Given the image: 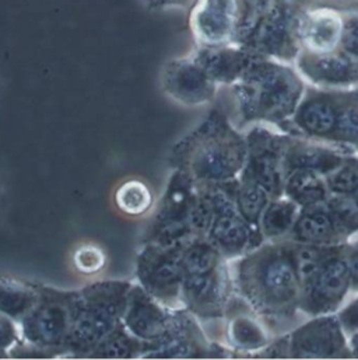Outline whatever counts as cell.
Wrapping results in <instances>:
<instances>
[{"instance_id": "obj_39", "label": "cell", "mask_w": 358, "mask_h": 360, "mask_svg": "<svg viewBox=\"0 0 358 360\" xmlns=\"http://www.w3.org/2000/svg\"><path fill=\"white\" fill-rule=\"evenodd\" d=\"M353 344H354V347H353V349H354V352H356V355L358 356V331L357 333H354V338H353Z\"/></svg>"}, {"instance_id": "obj_28", "label": "cell", "mask_w": 358, "mask_h": 360, "mask_svg": "<svg viewBox=\"0 0 358 360\" xmlns=\"http://www.w3.org/2000/svg\"><path fill=\"white\" fill-rule=\"evenodd\" d=\"M342 163L343 160L338 155L315 146H297L289 156V165L293 172L307 170L317 174H331Z\"/></svg>"}, {"instance_id": "obj_15", "label": "cell", "mask_w": 358, "mask_h": 360, "mask_svg": "<svg viewBox=\"0 0 358 360\" xmlns=\"http://www.w3.org/2000/svg\"><path fill=\"white\" fill-rule=\"evenodd\" d=\"M297 70L304 80L324 90H349L358 83V60L345 52L310 53L300 51Z\"/></svg>"}, {"instance_id": "obj_38", "label": "cell", "mask_w": 358, "mask_h": 360, "mask_svg": "<svg viewBox=\"0 0 358 360\" xmlns=\"http://www.w3.org/2000/svg\"><path fill=\"white\" fill-rule=\"evenodd\" d=\"M347 265L352 276V283L354 286H358V248H356L349 257H347Z\"/></svg>"}, {"instance_id": "obj_21", "label": "cell", "mask_w": 358, "mask_h": 360, "mask_svg": "<svg viewBox=\"0 0 358 360\" xmlns=\"http://www.w3.org/2000/svg\"><path fill=\"white\" fill-rule=\"evenodd\" d=\"M293 229L300 243L314 245L325 244L339 234L335 219L325 202L307 206Z\"/></svg>"}, {"instance_id": "obj_22", "label": "cell", "mask_w": 358, "mask_h": 360, "mask_svg": "<svg viewBox=\"0 0 358 360\" xmlns=\"http://www.w3.org/2000/svg\"><path fill=\"white\" fill-rule=\"evenodd\" d=\"M39 296L38 283L0 275V313L20 321L35 306Z\"/></svg>"}, {"instance_id": "obj_37", "label": "cell", "mask_w": 358, "mask_h": 360, "mask_svg": "<svg viewBox=\"0 0 358 360\" xmlns=\"http://www.w3.org/2000/svg\"><path fill=\"white\" fill-rule=\"evenodd\" d=\"M340 324L342 327L349 333H357L358 331V299L353 302L350 306L346 307V310L340 316Z\"/></svg>"}, {"instance_id": "obj_30", "label": "cell", "mask_w": 358, "mask_h": 360, "mask_svg": "<svg viewBox=\"0 0 358 360\" xmlns=\"http://www.w3.org/2000/svg\"><path fill=\"white\" fill-rule=\"evenodd\" d=\"M235 198L241 213L252 224L259 220L269 205V192L255 181L239 177L235 182Z\"/></svg>"}, {"instance_id": "obj_7", "label": "cell", "mask_w": 358, "mask_h": 360, "mask_svg": "<svg viewBox=\"0 0 358 360\" xmlns=\"http://www.w3.org/2000/svg\"><path fill=\"white\" fill-rule=\"evenodd\" d=\"M203 202L200 185L180 170H171L142 243L186 244L201 238Z\"/></svg>"}, {"instance_id": "obj_14", "label": "cell", "mask_w": 358, "mask_h": 360, "mask_svg": "<svg viewBox=\"0 0 358 360\" xmlns=\"http://www.w3.org/2000/svg\"><path fill=\"white\" fill-rule=\"evenodd\" d=\"M343 25V10L328 4L303 7L297 22V35L301 51L310 53H329L339 51Z\"/></svg>"}, {"instance_id": "obj_9", "label": "cell", "mask_w": 358, "mask_h": 360, "mask_svg": "<svg viewBox=\"0 0 358 360\" xmlns=\"http://www.w3.org/2000/svg\"><path fill=\"white\" fill-rule=\"evenodd\" d=\"M235 182L200 185L203 202L201 238L225 258L245 252L252 241V223L241 213L235 198Z\"/></svg>"}, {"instance_id": "obj_16", "label": "cell", "mask_w": 358, "mask_h": 360, "mask_svg": "<svg viewBox=\"0 0 358 360\" xmlns=\"http://www.w3.org/2000/svg\"><path fill=\"white\" fill-rule=\"evenodd\" d=\"M171 316L173 309L164 306L133 281L124 316V326L129 334L149 347L166 334Z\"/></svg>"}, {"instance_id": "obj_6", "label": "cell", "mask_w": 358, "mask_h": 360, "mask_svg": "<svg viewBox=\"0 0 358 360\" xmlns=\"http://www.w3.org/2000/svg\"><path fill=\"white\" fill-rule=\"evenodd\" d=\"M300 10L296 0H260L244 6L235 44L253 58L296 60L301 51L297 35Z\"/></svg>"}, {"instance_id": "obj_18", "label": "cell", "mask_w": 358, "mask_h": 360, "mask_svg": "<svg viewBox=\"0 0 358 360\" xmlns=\"http://www.w3.org/2000/svg\"><path fill=\"white\" fill-rule=\"evenodd\" d=\"M189 53L218 87L235 84L255 59L245 48L235 42L216 46L194 44Z\"/></svg>"}, {"instance_id": "obj_1", "label": "cell", "mask_w": 358, "mask_h": 360, "mask_svg": "<svg viewBox=\"0 0 358 360\" xmlns=\"http://www.w3.org/2000/svg\"><path fill=\"white\" fill-rule=\"evenodd\" d=\"M246 158V141L214 108L173 146L168 166L200 185H221L239 179Z\"/></svg>"}, {"instance_id": "obj_17", "label": "cell", "mask_w": 358, "mask_h": 360, "mask_svg": "<svg viewBox=\"0 0 358 360\" xmlns=\"http://www.w3.org/2000/svg\"><path fill=\"white\" fill-rule=\"evenodd\" d=\"M352 285L347 261L328 258L305 285V306L311 313L322 314L335 309Z\"/></svg>"}, {"instance_id": "obj_19", "label": "cell", "mask_w": 358, "mask_h": 360, "mask_svg": "<svg viewBox=\"0 0 358 360\" xmlns=\"http://www.w3.org/2000/svg\"><path fill=\"white\" fill-rule=\"evenodd\" d=\"M346 348L343 327L339 320L324 317L298 330L291 340V355L303 359L339 356Z\"/></svg>"}, {"instance_id": "obj_12", "label": "cell", "mask_w": 358, "mask_h": 360, "mask_svg": "<svg viewBox=\"0 0 358 360\" xmlns=\"http://www.w3.org/2000/svg\"><path fill=\"white\" fill-rule=\"evenodd\" d=\"M160 83L163 93L171 101L186 108H199L210 104L218 90V84L190 53L166 62Z\"/></svg>"}, {"instance_id": "obj_5", "label": "cell", "mask_w": 358, "mask_h": 360, "mask_svg": "<svg viewBox=\"0 0 358 360\" xmlns=\"http://www.w3.org/2000/svg\"><path fill=\"white\" fill-rule=\"evenodd\" d=\"M231 275L227 258L204 238L185 244L182 254V306L199 320L225 314L230 304Z\"/></svg>"}, {"instance_id": "obj_2", "label": "cell", "mask_w": 358, "mask_h": 360, "mask_svg": "<svg viewBox=\"0 0 358 360\" xmlns=\"http://www.w3.org/2000/svg\"><path fill=\"white\" fill-rule=\"evenodd\" d=\"M248 121H281L294 115L304 97V79L286 62L255 58L231 86Z\"/></svg>"}, {"instance_id": "obj_31", "label": "cell", "mask_w": 358, "mask_h": 360, "mask_svg": "<svg viewBox=\"0 0 358 360\" xmlns=\"http://www.w3.org/2000/svg\"><path fill=\"white\" fill-rule=\"evenodd\" d=\"M73 266L81 275H97L107 266V254L100 245L84 243L73 252Z\"/></svg>"}, {"instance_id": "obj_40", "label": "cell", "mask_w": 358, "mask_h": 360, "mask_svg": "<svg viewBox=\"0 0 358 360\" xmlns=\"http://www.w3.org/2000/svg\"><path fill=\"white\" fill-rule=\"evenodd\" d=\"M258 1H260V0H242V4L244 6H251V4H255Z\"/></svg>"}, {"instance_id": "obj_10", "label": "cell", "mask_w": 358, "mask_h": 360, "mask_svg": "<svg viewBox=\"0 0 358 360\" xmlns=\"http://www.w3.org/2000/svg\"><path fill=\"white\" fill-rule=\"evenodd\" d=\"M185 244L142 243L135 262V282L168 309H182V254Z\"/></svg>"}, {"instance_id": "obj_27", "label": "cell", "mask_w": 358, "mask_h": 360, "mask_svg": "<svg viewBox=\"0 0 358 360\" xmlns=\"http://www.w3.org/2000/svg\"><path fill=\"white\" fill-rule=\"evenodd\" d=\"M286 189L290 199L307 207L326 200L328 185L318 177L317 173L294 170L287 180Z\"/></svg>"}, {"instance_id": "obj_24", "label": "cell", "mask_w": 358, "mask_h": 360, "mask_svg": "<svg viewBox=\"0 0 358 360\" xmlns=\"http://www.w3.org/2000/svg\"><path fill=\"white\" fill-rule=\"evenodd\" d=\"M338 117L332 139L358 150V90H336Z\"/></svg>"}, {"instance_id": "obj_20", "label": "cell", "mask_w": 358, "mask_h": 360, "mask_svg": "<svg viewBox=\"0 0 358 360\" xmlns=\"http://www.w3.org/2000/svg\"><path fill=\"white\" fill-rule=\"evenodd\" d=\"M336 117V90H324L303 97L294 112V122L307 135L332 139Z\"/></svg>"}, {"instance_id": "obj_26", "label": "cell", "mask_w": 358, "mask_h": 360, "mask_svg": "<svg viewBox=\"0 0 358 360\" xmlns=\"http://www.w3.org/2000/svg\"><path fill=\"white\" fill-rule=\"evenodd\" d=\"M146 349L147 345L129 334L122 324L93 351L88 359H143Z\"/></svg>"}, {"instance_id": "obj_35", "label": "cell", "mask_w": 358, "mask_h": 360, "mask_svg": "<svg viewBox=\"0 0 358 360\" xmlns=\"http://www.w3.org/2000/svg\"><path fill=\"white\" fill-rule=\"evenodd\" d=\"M20 342L18 323L0 313V359H10L11 351Z\"/></svg>"}, {"instance_id": "obj_29", "label": "cell", "mask_w": 358, "mask_h": 360, "mask_svg": "<svg viewBox=\"0 0 358 360\" xmlns=\"http://www.w3.org/2000/svg\"><path fill=\"white\" fill-rule=\"evenodd\" d=\"M298 203L293 199H281L269 202L259 224L262 233L267 237H279L291 230L298 219Z\"/></svg>"}, {"instance_id": "obj_11", "label": "cell", "mask_w": 358, "mask_h": 360, "mask_svg": "<svg viewBox=\"0 0 358 360\" xmlns=\"http://www.w3.org/2000/svg\"><path fill=\"white\" fill-rule=\"evenodd\" d=\"M187 27L196 45L234 44L242 21V0H193Z\"/></svg>"}, {"instance_id": "obj_3", "label": "cell", "mask_w": 358, "mask_h": 360, "mask_svg": "<svg viewBox=\"0 0 358 360\" xmlns=\"http://www.w3.org/2000/svg\"><path fill=\"white\" fill-rule=\"evenodd\" d=\"M133 281L102 279L79 289L65 358H86L122 324Z\"/></svg>"}, {"instance_id": "obj_23", "label": "cell", "mask_w": 358, "mask_h": 360, "mask_svg": "<svg viewBox=\"0 0 358 360\" xmlns=\"http://www.w3.org/2000/svg\"><path fill=\"white\" fill-rule=\"evenodd\" d=\"M117 209L129 217H142L154 207V193L143 180L129 179L121 182L114 192Z\"/></svg>"}, {"instance_id": "obj_4", "label": "cell", "mask_w": 358, "mask_h": 360, "mask_svg": "<svg viewBox=\"0 0 358 360\" xmlns=\"http://www.w3.org/2000/svg\"><path fill=\"white\" fill-rule=\"evenodd\" d=\"M32 310L18 321L20 342L10 358H65L73 328L79 289L38 283Z\"/></svg>"}, {"instance_id": "obj_8", "label": "cell", "mask_w": 358, "mask_h": 360, "mask_svg": "<svg viewBox=\"0 0 358 360\" xmlns=\"http://www.w3.org/2000/svg\"><path fill=\"white\" fill-rule=\"evenodd\" d=\"M237 283L245 297L260 309H284L296 303L303 289L291 252L277 248L241 261Z\"/></svg>"}, {"instance_id": "obj_32", "label": "cell", "mask_w": 358, "mask_h": 360, "mask_svg": "<svg viewBox=\"0 0 358 360\" xmlns=\"http://www.w3.org/2000/svg\"><path fill=\"white\" fill-rule=\"evenodd\" d=\"M291 257L297 268L298 276L301 279V283L304 286L312 279V276L319 271V268L326 261L318 245L305 243L298 245L297 250L291 251Z\"/></svg>"}, {"instance_id": "obj_36", "label": "cell", "mask_w": 358, "mask_h": 360, "mask_svg": "<svg viewBox=\"0 0 358 360\" xmlns=\"http://www.w3.org/2000/svg\"><path fill=\"white\" fill-rule=\"evenodd\" d=\"M149 10L167 11L177 8H189L193 0H143Z\"/></svg>"}, {"instance_id": "obj_33", "label": "cell", "mask_w": 358, "mask_h": 360, "mask_svg": "<svg viewBox=\"0 0 358 360\" xmlns=\"http://www.w3.org/2000/svg\"><path fill=\"white\" fill-rule=\"evenodd\" d=\"M326 185L339 195L358 191V162H343L335 172L328 174Z\"/></svg>"}, {"instance_id": "obj_34", "label": "cell", "mask_w": 358, "mask_h": 360, "mask_svg": "<svg viewBox=\"0 0 358 360\" xmlns=\"http://www.w3.org/2000/svg\"><path fill=\"white\" fill-rule=\"evenodd\" d=\"M343 35L340 51L358 60V10H343Z\"/></svg>"}, {"instance_id": "obj_13", "label": "cell", "mask_w": 358, "mask_h": 360, "mask_svg": "<svg viewBox=\"0 0 358 360\" xmlns=\"http://www.w3.org/2000/svg\"><path fill=\"white\" fill-rule=\"evenodd\" d=\"M200 320L186 309H173L166 334L149 345L143 359H201L213 356Z\"/></svg>"}, {"instance_id": "obj_25", "label": "cell", "mask_w": 358, "mask_h": 360, "mask_svg": "<svg viewBox=\"0 0 358 360\" xmlns=\"http://www.w3.org/2000/svg\"><path fill=\"white\" fill-rule=\"evenodd\" d=\"M227 341L234 349L256 351L267 344L263 327L248 314H235L230 317L225 330Z\"/></svg>"}]
</instances>
